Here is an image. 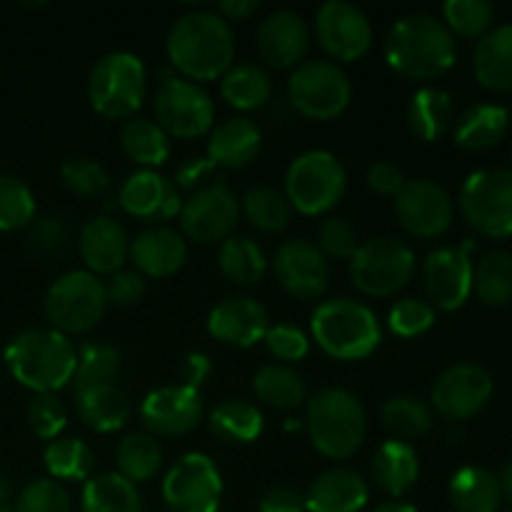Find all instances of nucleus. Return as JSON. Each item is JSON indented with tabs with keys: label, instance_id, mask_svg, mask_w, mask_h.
I'll return each instance as SVG.
<instances>
[{
	"label": "nucleus",
	"instance_id": "38",
	"mask_svg": "<svg viewBox=\"0 0 512 512\" xmlns=\"http://www.w3.org/2000/svg\"><path fill=\"white\" fill-rule=\"evenodd\" d=\"M120 143L130 160L143 165V170L158 168L168 160L170 143L158 123L145 118H130L120 130Z\"/></svg>",
	"mask_w": 512,
	"mask_h": 512
},
{
	"label": "nucleus",
	"instance_id": "27",
	"mask_svg": "<svg viewBox=\"0 0 512 512\" xmlns=\"http://www.w3.org/2000/svg\"><path fill=\"white\" fill-rule=\"evenodd\" d=\"M368 503V485L353 470L335 468L320 475L305 495L308 512H360Z\"/></svg>",
	"mask_w": 512,
	"mask_h": 512
},
{
	"label": "nucleus",
	"instance_id": "21",
	"mask_svg": "<svg viewBox=\"0 0 512 512\" xmlns=\"http://www.w3.org/2000/svg\"><path fill=\"white\" fill-rule=\"evenodd\" d=\"M255 45L260 58L273 68H295L310 48V30L293 10H275L260 23Z\"/></svg>",
	"mask_w": 512,
	"mask_h": 512
},
{
	"label": "nucleus",
	"instance_id": "15",
	"mask_svg": "<svg viewBox=\"0 0 512 512\" xmlns=\"http://www.w3.org/2000/svg\"><path fill=\"white\" fill-rule=\"evenodd\" d=\"M315 38L330 58L353 63L370 50L373 28L358 5L330 0L315 13Z\"/></svg>",
	"mask_w": 512,
	"mask_h": 512
},
{
	"label": "nucleus",
	"instance_id": "48",
	"mask_svg": "<svg viewBox=\"0 0 512 512\" xmlns=\"http://www.w3.org/2000/svg\"><path fill=\"white\" fill-rule=\"evenodd\" d=\"M60 175H63L65 188L80 198H100L110 188V175L105 173L103 165L88 158L68 160Z\"/></svg>",
	"mask_w": 512,
	"mask_h": 512
},
{
	"label": "nucleus",
	"instance_id": "47",
	"mask_svg": "<svg viewBox=\"0 0 512 512\" xmlns=\"http://www.w3.org/2000/svg\"><path fill=\"white\" fill-rule=\"evenodd\" d=\"M35 220V198L23 180L13 175H0V230L30 228Z\"/></svg>",
	"mask_w": 512,
	"mask_h": 512
},
{
	"label": "nucleus",
	"instance_id": "40",
	"mask_svg": "<svg viewBox=\"0 0 512 512\" xmlns=\"http://www.w3.org/2000/svg\"><path fill=\"white\" fill-rule=\"evenodd\" d=\"M473 290L490 308H505L512 303V255L495 250L473 265Z\"/></svg>",
	"mask_w": 512,
	"mask_h": 512
},
{
	"label": "nucleus",
	"instance_id": "42",
	"mask_svg": "<svg viewBox=\"0 0 512 512\" xmlns=\"http://www.w3.org/2000/svg\"><path fill=\"white\" fill-rule=\"evenodd\" d=\"M385 430L398 440H413L428 433L433 428V410L428 403L420 398H410V395H400V398H390L383 405L380 413Z\"/></svg>",
	"mask_w": 512,
	"mask_h": 512
},
{
	"label": "nucleus",
	"instance_id": "46",
	"mask_svg": "<svg viewBox=\"0 0 512 512\" xmlns=\"http://www.w3.org/2000/svg\"><path fill=\"white\" fill-rule=\"evenodd\" d=\"M445 28L465 38H483L495 20V5L488 0H448L443 5Z\"/></svg>",
	"mask_w": 512,
	"mask_h": 512
},
{
	"label": "nucleus",
	"instance_id": "64",
	"mask_svg": "<svg viewBox=\"0 0 512 512\" xmlns=\"http://www.w3.org/2000/svg\"><path fill=\"white\" fill-rule=\"evenodd\" d=\"M0 512H10V510L8 508H0Z\"/></svg>",
	"mask_w": 512,
	"mask_h": 512
},
{
	"label": "nucleus",
	"instance_id": "19",
	"mask_svg": "<svg viewBox=\"0 0 512 512\" xmlns=\"http://www.w3.org/2000/svg\"><path fill=\"white\" fill-rule=\"evenodd\" d=\"M203 418V398L200 390L188 385H168L145 395L140 405V420L148 428V433L175 438L198 428Z\"/></svg>",
	"mask_w": 512,
	"mask_h": 512
},
{
	"label": "nucleus",
	"instance_id": "4",
	"mask_svg": "<svg viewBox=\"0 0 512 512\" xmlns=\"http://www.w3.org/2000/svg\"><path fill=\"white\" fill-rule=\"evenodd\" d=\"M305 425L315 450L335 460L358 453L368 428L360 400L343 388H325L315 393L308 403Z\"/></svg>",
	"mask_w": 512,
	"mask_h": 512
},
{
	"label": "nucleus",
	"instance_id": "54",
	"mask_svg": "<svg viewBox=\"0 0 512 512\" xmlns=\"http://www.w3.org/2000/svg\"><path fill=\"white\" fill-rule=\"evenodd\" d=\"M105 298L108 303L118 305V308H130V305H138L145 295V280L140 273H128V270H118L108 278V283H103Z\"/></svg>",
	"mask_w": 512,
	"mask_h": 512
},
{
	"label": "nucleus",
	"instance_id": "39",
	"mask_svg": "<svg viewBox=\"0 0 512 512\" xmlns=\"http://www.w3.org/2000/svg\"><path fill=\"white\" fill-rule=\"evenodd\" d=\"M115 463H118V475H123L125 480L133 485L145 483L160 470L163 450L150 433H130L115 448Z\"/></svg>",
	"mask_w": 512,
	"mask_h": 512
},
{
	"label": "nucleus",
	"instance_id": "31",
	"mask_svg": "<svg viewBox=\"0 0 512 512\" xmlns=\"http://www.w3.org/2000/svg\"><path fill=\"white\" fill-rule=\"evenodd\" d=\"M510 115L503 105L483 103L465 110L463 118L455 125V143L468 153H485L495 148L508 133Z\"/></svg>",
	"mask_w": 512,
	"mask_h": 512
},
{
	"label": "nucleus",
	"instance_id": "29",
	"mask_svg": "<svg viewBox=\"0 0 512 512\" xmlns=\"http://www.w3.org/2000/svg\"><path fill=\"white\" fill-rule=\"evenodd\" d=\"M75 408L80 420L95 433H115L130 418V403L113 383L75 390Z\"/></svg>",
	"mask_w": 512,
	"mask_h": 512
},
{
	"label": "nucleus",
	"instance_id": "28",
	"mask_svg": "<svg viewBox=\"0 0 512 512\" xmlns=\"http://www.w3.org/2000/svg\"><path fill=\"white\" fill-rule=\"evenodd\" d=\"M473 70L480 85L498 93L512 90V23L493 28L478 40Z\"/></svg>",
	"mask_w": 512,
	"mask_h": 512
},
{
	"label": "nucleus",
	"instance_id": "26",
	"mask_svg": "<svg viewBox=\"0 0 512 512\" xmlns=\"http://www.w3.org/2000/svg\"><path fill=\"white\" fill-rule=\"evenodd\" d=\"M260 128L248 118H228L210 130L208 155L215 168H245L260 153Z\"/></svg>",
	"mask_w": 512,
	"mask_h": 512
},
{
	"label": "nucleus",
	"instance_id": "61",
	"mask_svg": "<svg viewBox=\"0 0 512 512\" xmlns=\"http://www.w3.org/2000/svg\"><path fill=\"white\" fill-rule=\"evenodd\" d=\"M498 478H500V488H503V500L508 498L512 503V460L505 465V470L498 475Z\"/></svg>",
	"mask_w": 512,
	"mask_h": 512
},
{
	"label": "nucleus",
	"instance_id": "44",
	"mask_svg": "<svg viewBox=\"0 0 512 512\" xmlns=\"http://www.w3.org/2000/svg\"><path fill=\"white\" fill-rule=\"evenodd\" d=\"M243 210L245 218L263 233H280L288 228L290 215H293L285 193L275 188L248 190V195L243 198Z\"/></svg>",
	"mask_w": 512,
	"mask_h": 512
},
{
	"label": "nucleus",
	"instance_id": "14",
	"mask_svg": "<svg viewBox=\"0 0 512 512\" xmlns=\"http://www.w3.org/2000/svg\"><path fill=\"white\" fill-rule=\"evenodd\" d=\"M240 218V203L225 180L200 188L180 208V225L185 235L200 245L223 243L233 235Z\"/></svg>",
	"mask_w": 512,
	"mask_h": 512
},
{
	"label": "nucleus",
	"instance_id": "41",
	"mask_svg": "<svg viewBox=\"0 0 512 512\" xmlns=\"http://www.w3.org/2000/svg\"><path fill=\"white\" fill-rule=\"evenodd\" d=\"M218 265L220 273L228 280H233V283L255 285L265 275L268 260H265L263 250L250 238H235V235H230L228 240L220 243Z\"/></svg>",
	"mask_w": 512,
	"mask_h": 512
},
{
	"label": "nucleus",
	"instance_id": "43",
	"mask_svg": "<svg viewBox=\"0 0 512 512\" xmlns=\"http://www.w3.org/2000/svg\"><path fill=\"white\" fill-rule=\"evenodd\" d=\"M95 458L83 440L55 438L45 448V468L55 480H88Z\"/></svg>",
	"mask_w": 512,
	"mask_h": 512
},
{
	"label": "nucleus",
	"instance_id": "53",
	"mask_svg": "<svg viewBox=\"0 0 512 512\" xmlns=\"http://www.w3.org/2000/svg\"><path fill=\"white\" fill-rule=\"evenodd\" d=\"M263 340L265 345H268L270 355H273L275 360H280L283 365L298 363V360H303L310 350L308 335L300 328H295V325H273V328H268Z\"/></svg>",
	"mask_w": 512,
	"mask_h": 512
},
{
	"label": "nucleus",
	"instance_id": "58",
	"mask_svg": "<svg viewBox=\"0 0 512 512\" xmlns=\"http://www.w3.org/2000/svg\"><path fill=\"white\" fill-rule=\"evenodd\" d=\"M213 170L215 165L210 163L208 158H190L178 168V173H175V183H178L180 188H195V185H198L200 180L208 178Z\"/></svg>",
	"mask_w": 512,
	"mask_h": 512
},
{
	"label": "nucleus",
	"instance_id": "49",
	"mask_svg": "<svg viewBox=\"0 0 512 512\" xmlns=\"http://www.w3.org/2000/svg\"><path fill=\"white\" fill-rule=\"evenodd\" d=\"M388 325L400 338H418L435 325V308L428 300L405 298L393 305Z\"/></svg>",
	"mask_w": 512,
	"mask_h": 512
},
{
	"label": "nucleus",
	"instance_id": "33",
	"mask_svg": "<svg viewBox=\"0 0 512 512\" xmlns=\"http://www.w3.org/2000/svg\"><path fill=\"white\" fill-rule=\"evenodd\" d=\"M453 123V100L440 88H420L410 98L408 125L415 138L435 143Z\"/></svg>",
	"mask_w": 512,
	"mask_h": 512
},
{
	"label": "nucleus",
	"instance_id": "52",
	"mask_svg": "<svg viewBox=\"0 0 512 512\" xmlns=\"http://www.w3.org/2000/svg\"><path fill=\"white\" fill-rule=\"evenodd\" d=\"M28 423L38 438L55 440L63 433L65 423H68V413H65V405L53 393L35 395L28 408Z\"/></svg>",
	"mask_w": 512,
	"mask_h": 512
},
{
	"label": "nucleus",
	"instance_id": "20",
	"mask_svg": "<svg viewBox=\"0 0 512 512\" xmlns=\"http://www.w3.org/2000/svg\"><path fill=\"white\" fill-rule=\"evenodd\" d=\"M275 278L295 298H320L330 283L328 258L310 240H288L275 253Z\"/></svg>",
	"mask_w": 512,
	"mask_h": 512
},
{
	"label": "nucleus",
	"instance_id": "34",
	"mask_svg": "<svg viewBox=\"0 0 512 512\" xmlns=\"http://www.w3.org/2000/svg\"><path fill=\"white\" fill-rule=\"evenodd\" d=\"M253 390L260 403L275 410H295L305 400V383L290 365L270 363L255 373Z\"/></svg>",
	"mask_w": 512,
	"mask_h": 512
},
{
	"label": "nucleus",
	"instance_id": "2",
	"mask_svg": "<svg viewBox=\"0 0 512 512\" xmlns=\"http://www.w3.org/2000/svg\"><path fill=\"white\" fill-rule=\"evenodd\" d=\"M458 58L453 33L443 20L415 13L398 20L385 38V60L408 80H435L448 73Z\"/></svg>",
	"mask_w": 512,
	"mask_h": 512
},
{
	"label": "nucleus",
	"instance_id": "59",
	"mask_svg": "<svg viewBox=\"0 0 512 512\" xmlns=\"http://www.w3.org/2000/svg\"><path fill=\"white\" fill-rule=\"evenodd\" d=\"M208 373H210V360L200 353L188 355L183 363V370H180V375H183V385H188V388H195V390H198L200 383L208 378Z\"/></svg>",
	"mask_w": 512,
	"mask_h": 512
},
{
	"label": "nucleus",
	"instance_id": "9",
	"mask_svg": "<svg viewBox=\"0 0 512 512\" xmlns=\"http://www.w3.org/2000/svg\"><path fill=\"white\" fill-rule=\"evenodd\" d=\"M415 270V255L403 240L383 235L360 243L350 260V278L363 295L390 298L410 283Z\"/></svg>",
	"mask_w": 512,
	"mask_h": 512
},
{
	"label": "nucleus",
	"instance_id": "51",
	"mask_svg": "<svg viewBox=\"0 0 512 512\" xmlns=\"http://www.w3.org/2000/svg\"><path fill=\"white\" fill-rule=\"evenodd\" d=\"M360 240L353 225L345 218H328L320 223L318 228V250L325 258L338 260H353L358 253Z\"/></svg>",
	"mask_w": 512,
	"mask_h": 512
},
{
	"label": "nucleus",
	"instance_id": "10",
	"mask_svg": "<svg viewBox=\"0 0 512 512\" xmlns=\"http://www.w3.org/2000/svg\"><path fill=\"white\" fill-rule=\"evenodd\" d=\"M460 213L480 235H512V168H488L470 175L460 190Z\"/></svg>",
	"mask_w": 512,
	"mask_h": 512
},
{
	"label": "nucleus",
	"instance_id": "35",
	"mask_svg": "<svg viewBox=\"0 0 512 512\" xmlns=\"http://www.w3.org/2000/svg\"><path fill=\"white\" fill-rule=\"evenodd\" d=\"M210 430L223 443H253L263 433V413L245 400H223L210 413Z\"/></svg>",
	"mask_w": 512,
	"mask_h": 512
},
{
	"label": "nucleus",
	"instance_id": "16",
	"mask_svg": "<svg viewBox=\"0 0 512 512\" xmlns=\"http://www.w3.org/2000/svg\"><path fill=\"white\" fill-rule=\"evenodd\" d=\"M475 250L473 240L453 245V248H438L425 260V290H428L433 308L458 310L473 293V260L470 253Z\"/></svg>",
	"mask_w": 512,
	"mask_h": 512
},
{
	"label": "nucleus",
	"instance_id": "13",
	"mask_svg": "<svg viewBox=\"0 0 512 512\" xmlns=\"http://www.w3.org/2000/svg\"><path fill=\"white\" fill-rule=\"evenodd\" d=\"M220 498L223 478L203 453L183 455L163 480V500L170 512H218Z\"/></svg>",
	"mask_w": 512,
	"mask_h": 512
},
{
	"label": "nucleus",
	"instance_id": "62",
	"mask_svg": "<svg viewBox=\"0 0 512 512\" xmlns=\"http://www.w3.org/2000/svg\"><path fill=\"white\" fill-rule=\"evenodd\" d=\"M373 512H418V510L408 503H385L380 505V508H375Z\"/></svg>",
	"mask_w": 512,
	"mask_h": 512
},
{
	"label": "nucleus",
	"instance_id": "6",
	"mask_svg": "<svg viewBox=\"0 0 512 512\" xmlns=\"http://www.w3.org/2000/svg\"><path fill=\"white\" fill-rule=\"evenodd\" d=\"M148 73L138 55L108 53L98 60L88 80V100L108 120H130L143 105Z\"/></svg>",
	"mask_w": 512,
	"mask_h": 512
},
{
	"label": "nucleus",
	"instance_id": "55",
	"mask_svg": "<svg viewBox=\"0 0 512 512\" xmlns=\"http://www.w3.org/2000/svg\"><path fill=\"white\" fill-rule=\"evenodd\" d=\"M28 245L45 258L60 253L65 245V225L58 218L35 220V223H30Z\"/></svg>",
	"mask_w": 512,
	"mask_h": 512
},
{
	"label": "nucleus",
	"instance_id": "24",
	"mask_svg": "<svg viewBox=\"0 0 512 512\" xmlns=\"http://www.w3.org/2000/svg\"><path fill=\"white\" fill-rule=\"evenodd\" d=\"M80 258L93 275H113L123 268L130 255L128 235L113 218H93L80 230Z\"/></svg>",
	"mask_w": 512,
	"mask_h": 512
},
{
	"label": "nucleus",
	"instance_id": "60",
	"mask_svg": "<svg viewBox=\"0 0 512 512\" xmlns=\"http://www.w3.org/2000/svg\"><path fill=\"white\" fill-rule=\"evenodd\" d=\"M258 8L260 5L255 0H223L218 5V15L228 20V23L230 20H248L250 15L258 13Z\"/></svg>",
	"mask_w": 512,
	"mask_h": 512
},
{
	"label": "nucleus",
	"instance_id": "63",
	"mask_svg": "<svg viewBox=\"0 0 512 512\" xmlns=\"http://www.w3.org/2000/svg\"><path fill=\"white\" fill-rule=\"evenodd\" d=\"M8 495H10V483H8V478L0 473V508H3V503L8 500Z\"/></svg>",
	"mask_w": 512,
	"mask_h": 512
},
{
	"label": "nucleus",
	"instance_id": "8",
	"mask_svg": "<svg viewBox=\"0 0 512 512\" xmlns=\"http://www.w3.org/2000/svg\"><path fill=\"white\" fill-rule=\"evenodd\" d=\"M105 308L108 298L103 280L88 270H70L55 280L45 295V315L53 323V330L63 335L88 333L100 323Z\"/></svg>",
	"mask_w": 512,
	"mask_h": 512
},
{
	"label": "nucleus",
	"instance_id": "12",
	"mask_svg": "<svg viewBox=\"0 0 512 512\" xmlns=\"http://www.w3.org/2000/svg\"><path fill=\"white\" fill-rule=\"evenodd\" d=\"M155 118L165 135L190 140L213 130L215 108L200 85L170 75L155 93Z\"/></svg>",
	"mask_w": 512,
	"mask_h": 512
},
{
	"label": "nucleus",
	"instance_id": "1",
	"mask_svg": "<svg viewBox=\"0 0 512 512\" xmlns=\"http://www.w3.org/2000/svg\"><path fill=\"white\" fill-rule=\"evenodd\" d=\"M168 58L190 83L223 78L235 58L233 28L210 10L180 15L168 33Z\"/></svg>",
	"mask_w": 512,
	"mask_h": 512
},
{
	"label": "nucleus",
	"instance_id": "37",
	"mask_svg": "<svg viewBox=\"0 0 512 512\" xmlns=\"http://www.w3.org/2000/svg\"><path fill=\"white\" fill-rule=\"evenodd\" d=\"M220 93L228 100V105L238 110H255L265 105L273 93L268 73L253 63L233 65L228 73L220 78Z\"/></svg>",
	"mask_w": 512,
	"mask_h": 512
},
{
	"label": "nucleus",
	"instance_id": "18",
	"mask_svg": "<svg viewBox=\"0 0 512 512\" xmlns=\"http://www.w3.org/2000/svg\"><path fill=\"white\" fill-rule=\"evenodd\" d=\"M493 375L475 363H458L433 385V405L443 418L468 420L493 398Z\"/></svg>",
	"mask_w": 512,
	"mask_h": 512
},
{
	"label": "nucleus",
	"instance_id": "17",
	"mask_svg": "<svg viewBox=\"0 0 512 512\" xmlns=\"http://www.w3.org/2000/svg\"><path fill=\"white\" fill-rule=\"evenodd\" d=\"M393 208L398 223L415 238H438L453 223V200L433 180H408Z\"/></svg>",
	"mask_w": 512,
	"mask_h": 512
},
{
	"label": "nucleus",
	"instance_id": "50",
	"mask_svg": "<svg viewBox=\"0 0 512 512\" xmlns=\"http://www.w3.org/2000/svg\"><path fill=\"white\" fill-rule=\"evenodd\" d=\"M18 512H70V495L58 480H33L20 493Z\"/></svg>",
	"mask_w": 512,
	"mask_h": 512
},
{
	"label": "nucleus",
	"instance_id": "7",
	"mask_svg": "<svg viewBox=\"0 0 512 512\" xmlns=\"http://www.w3.org/2000/svg\"><path fill=\"white\" fill-rule=\"evenodd\" d=\"M345 193V170L328 150H308L290 163L285 175V198L303 215H323Z\"/></svg>",
	"mask_w": 512,
	"mask_h": 512
},
{
	"label": "nucleus",
	"instance_id": "56",
	"mask_svg": "<svg viewBox=\"0 0 512 512\" xmlns=\"http://www.w3.org/2000/svg\"><path fill=\"white\" fill-rule=\"evenodd\" d=\"M405 183H408V180H405L403 170L395 163H388V160L375 163L373 168L368 170L370 190H375L378 195H385V198H395V195L405 188Z\"/></svg>",
	"mask_w": 512,
	"mask_h": 512
},
{
	"label": "nucleus",
	"instance_id": "30",
	"mask_svg": "<svg viewBox=\"0 0 512 512\" xmlns=\"http://www.w3.org/2000/svg\"><path fill=\"white\" fill-rule=\"evenodd\" d=\"M420 463L413 445L403 440H388L378 448L373 460V478L390 498H403L418 483Z\"/></svg>",
	"mask_w": 512,
	"mask_h": 512
},
{
	"label": "nucleus",
	"instance_id": "23",
	"mask_svg": "<svg viewBox=\"0 0 512 512\" xmlns=\"http://www.w3.org/2000/svg\"><path fill=\"white\" fill-rule=\"evenodd\" d=\"M118 200L125 213L140 220H170L183 208L175 185L155 170H138L130 175L120 188Z\"/></svg>",
	"mask_w": 512,
	"mask_h": 512
},
{
	"label": "nucleus",
	"instance_id": "32",
	"mask_svg": "<svg viewBox=\"0 0 512 512\" xmlns=\"http://www.w3.org/2000/svg\"><path fill=\"white\" fill-rule=\"evenodd\" d=\"M450 503L458 512H498L503 503L500 478L490 470L468 465L450 480Z\"/></svg>",
	"mask_w": 512,
	"mask_h": 512
},
{
	"label": "nucleus",
	"instance_id": "3",
	"mask_svg": "<svg viewBox=\"0 0 512 512\" xmlns=\"http://www.w3.org/2000/svg\"><path fill=\"white\" fill-rule=\"evenodd\" d=\"M10 373L25 388L38 395L65 388L73 380L78 353L58 330L30 328L15 335L5 348Z\"/></svg>",
	"mask_w": 512,
	"mask_h": 512
},
{
	"label": "nucleus",
	"instance_id": "25",
	"mask_svg": "<svg viewBox=\"0 0 512 512\" xmlns=\"http://www.w3.org/2000/svg\"><path fill=\"white\" fill-rule=\"evenodd\" d=\"M130 258L140 275L148 278H168L183 268L188 258V245L183 235L170 228H150L130 243Z\"/></svg>",
	"mask_w": 512,
	"mask_h": 512
},
{
	"label": "nucleus",
	"instance_id": "22",
	"mask_svg": "<svg viewBox=\"0 0 512 512\" xmlns=\"http://www.w3.org/2000/svg\"><path fill=\"white\" fill-rule=\"evenodd\" d=\"M270 328L268 310L253 298H225L208 315V333L223 345L250 348Z\"/></svg>",
	"mask_w": 512,
	"mask_h": 512
},
{
	"label": "nucleus",
	"instance_id": "57",
	"mask_svg": "<svg viewBox=\"0 0 512 512\" xmlns=\"http://www.w3.org/2000/svg\"><path fill=\"white\" fill-rule=\"evenodd\" d=\"M260 512H308L305 508V495L293 488H275L263 495Z\"/></svg>",
	"mask_w": 512,
	"mask_h": 512
},
{
	"label": "nucleus",
	"instance_id": "11",
	"mask_svg": "<svg viewBox=\"0 0 512 512\" xmlns=\"http://www.w3.org/2000/svg\"><path fill=\"white\" fill-rule=\"evenodd\" d=\"M350 80L330 60H308L288 80V100L310 120H333L350 105Z\"/></svg>",
	"mask_w": 512,
	"mask_h": 512
},
{
	"label": "nucleus",
	"instance_id": "5",
	"mask_svg": "<svg viewBox=\"0 0 512 512\" xmlns=\"http://www.w3.org/2000/svg\"><path fill=\"white\" fill-rule=\"evenodd\" d=\"M310 330L315 343L338 360H363L380 345L378 315L350 298L320 303L310 320Z\"/></svg>",
	"mask_w": 512,
	"mask_h": 512
},
{
	"label": "nucleus",
	"instance_id": "45",
	"mask_svg": "<svg viewBox=\"0 0 512 512\" xmlns=\"http://www.w3.org/2000/svg\"><path fill=\"white\" fill-rule=\"evenodd\" d=\"M120 370V353L113 345L85 343L78 350V365H75V390L93 388V385L113 383Z\"/></svg>",
	"mask_w": 512,
	"mask_h": 512
},
{
	"label": "nucleus",
	"instance_id": "36",
	"mask_svg": "<svg viewBox=\"0 0 512 512\" xmlns=\"http://www.w3.org/2000/svg\"><path fill=\"white\" fill-rule=\"evenodd\" d=\"M83 512H140V495L123 475H95L83 488Z\"/></svg>",
	"mask_w": 512,
	"mask_h": 512
}]
</instances>
